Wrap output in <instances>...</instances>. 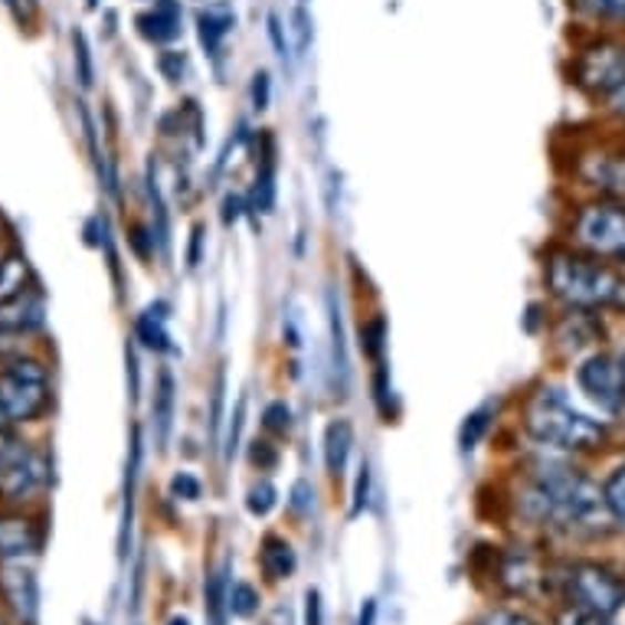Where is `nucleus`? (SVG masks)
I'll use <instances>...</instances> for the list:
<instances>
[{
	"instance_id": "obj_1",
	"label": "nucleus",
	"mask_w": 625,
	"mask_h": 625,
	"mask_svg": "<svg viewBox=\"0 0 625 625\" xmlns=\"http://www.w3.org/2000/svg\"><path fill=\"white\" fill-rule=\"evenodd\" d=\"M521 504L544 527L566 534H600L613 521L603 488L563 462H537Z\"/></svg>"
},
{
	"instance_id": "obj_2",
	"label": "nucleus",
	"mask_w": 625,
	"mask_h": 625,
	"mask_svg": "<svg viewBox=\"0 0 625 625\" xmlns=\"http://www.w3.org/2000/svg\"><path fill=\"white\" fill-rule=\"evenodd\" d=\"M524 429L534 442L560 452H590L606 439V426L583 413L560 387H541L524 407Z\"/></svg>"
},
{
	"instance_id": "obj_3",
	"label": "nucleus",
	"mask_w": 625,
	"mask_h": 625,
	"mask_svg": "<svg viewBox=\"0 0 625 625\" xmlns=\"http://www.w3.org/2000/svg\"><path fill=\"white\" fill-rule=\"evenodd\" d=\"M547 288L576 311L625 308V273L576 253H554L547 259Z\"/></svg>"
},
{
	"instance_id": "obj_4",
	"label": "nucleus",
	"mask_w": 625,
	"mask_h": 625,
	"mask_svg": "<svg viewBox=\"0 0 625 625\" xmlns=\"http://www.w3.org/2000/svg\"><path fill=\"white\" fill-rule=\"evenodd\" d=\"M50 403V373L33 357H17L0 370V422H33Z\"/></svg>"
},
{
	"instance_id": "obj_5",
	"label": "nucleus",
	"mask_w": 625,
	"mask_h": 625,
	"mask_svg": "<svg viewBox=\"0 0 625 625\" xmlns=\"http://www.w3.org/2000/svg\"><path fill=\"white\" fill-rule=\"evenodd\" d=\"M573 609L613 619L625 609V580L600 563H570L554 576Z\"/></svg>"
},
{
	"instance_id": "obj_6",
	"label": "nucleus",
	"mask_w": 625,
	"mask_h": 625,
	"mask_svg": "<svg viewBox=\"0 0 625 625\" xmlns=\"http://www.w3.org/2000/svg\"><path fill=\"white\" fill-rule=\"evenodd\" d=\"M47 482V462L0 422V494L7 501H27Z\"/></svg>"
},
{
	"instance_id": "obj_7",
	"label": "nucleus",
	"mask_w": 625,
	"mask_h": 625,
	"mask_svg": "<svg viewBox=\"0 0 625 625\" xmlns=\"http://www.w3.org/2000/svg\"><path fill=\"white\" fill-rule=\"evenodd\" d=\"M576 383L596 410H603V413H623L625 410L623 360H616L609 354H590L576 367Z\"/></svg>"
},
{
	"instance_id": "obj_8",
	"label": "nucleus",
	"mask_w": 625,
	"mask_h": 625,
	"mask_svg": "<svg viewBox=\"0 0 625 625\" xmlns=\"http://www.w3.org/2000/svg\"><path fill=\"white\" fill-rule=\"evenodd\" d=\"M576 243L600 256H623L625 259V204H590L576 213L573 223Z\"/></svg>"
},
{
	"instance_id": "obj_9",
	"label": "nucleus",
	"mask_w": 625,
	"mask_h": 625,
	"mask_svg": "<svg viewBox=\"0 0 625 625\" xmlns=\"http://www.w3.org/2000/svg\"><path fill=\"white\" fill-rule=\"evenodd\" d=\"M573 75H576V85H583L586 92L613 95L616 89L625 85V47L623 43H613V40L586 47L576 57Z\"/></svg>"
},
{
	"instance_id": "obj_10",
	"label": "nucleus",
	"mask_w": 625,
	"mask_h": 625,
	"mask_svg": "<svg viewBox=\"0 0 625 625\" xmlns=\"http://www.w3.org/2000/svg\"><path fill=\"white\" fill-rule=\"evenodd\" d=\"M0 596L7 600L10 613L17 616L20 625H37L40 616V583L33 576V570L20 563H0Z\"/></svg>"
},
{
	"instance_id": "obj_11",
	"label": "nucleus",
	"mask_w": 625,
	"mask_h": 625,
	"mask_svg": "<svg viewBox=\"0 0 625 625\" xmlns=\"http://www.w3.org/2000/svg\"><path fill=\"white\" fill-rule=\"evenodd\" d=\"M47 305L43 295L33 288H23L0 301V335H30L43 325Z\"/></svg>"
},
{
	"instance_id": "obj_12",
	"label": "nucleus",
	"mask_w": 625,
	"mask_h": 625,
	"mask_svg": "<svg viewBox=\"0 0 625 625\" xmlns=\"http://www.w3.org/2000/svg\"><path fill=\"white\" fill-rule=\"evenodd\" d=\"M40 547H43V534L30 518L0 514V560L20 563L27 556L40 554Z\"/></svg>"
},
{
	"instance_id": "obj_13",
	"label": "nucleus",
	"mask_w": 625,
	"mask_h": 625,
	"mask_svg": "<svg viewBox=\"0 0 625 625\" xmlns=\"http://www.w3.org/2000/svg\"><path fill=\"white\" fill-rule=\"evenodd\" d=\"M501 580L521 593V596H534L544 583H551L554 576H544V570L537 566V560L531 554H508L504 556V566H501Z\"/></svg>"
},
{
	"instance_id": "obj_14",
	"label": "nucleus",
	"mask_w": 625,
	"mask_h": 625,
	"mask_svg": "<svg viewBox=\"0 0 625 625\" xmlns=\"http://www.w3.org/2000/svg\"><path fill=\"white\" fill-rule=\"evenodd\" d=\"M141 33L154 43H171L181 37V3L177 0H157L147 13L139 17Z\"/></svg>"
},
{
	"instance_id": "obj_15",
	"label": "nucleus",
	"mask_w": 625,
	"mask_h": 625,
	"mask_svg": "<svg viewBox=\"0 0 625 625\" xmlns=\"http://www.w3.org/2000/svg\"><path fill=\"white\" fill-rule=\"evenodd\" d=\"M350 449H354V426L348 419H335L328 422L325 429V465L335 479L345 475L350 459Z\"/></svg>"
},
{
	"instance_id": "obj_16",
	"label": "nucleus",
	"mask_w": 625,
	"mask_h": 625,
	"mask_svg": "<svg viewBox=\"0 0 625 625\" xmlns=\"http://www.w3.org/2000/svg\"><path fill=\"white\" fill-rule=\"evenodd\" d=\"M197 27H201V40H204V47H207L209 53H213V50H219L223 37H226V33L236 27V13H233V7H229V3L213 0V3H207V7L201 10Z\"/></svg>"
},
{
	"instance_id": "obj_17",
	"label": "nucleus",
	"mask_w": 625,
	"mask_h": 625,
	"mask_svg": "<svg viewBox=\"0 0 625 625\" xmlns=\"http://www.w3.org/2000/svg\"><path fill=\"white\" fill-rule=\"evenodd\" d=\"M135 335L147 350H171V331H167V305L154 301L139 315Z\"/></svg>"
},
{
	"instance_id": "obj_18",
	"label": "nucleus",
	"mask_w": 625,
	"mask_h": 625,
	"mask_svg": "<svg viewBox=\"0 0 625 625\" xmlns=\"http://www.w3.org/2000/svg\"><path fill=\"white\" fill-rule=\"evenodd\" d=\"M259 560H263V570H266L269 580H288L295 573V566H298V556L291 551V544L285 537H276V534H269L263 541Z\"/></svg>"
},
{
	"instance_id": "obj_19",
	"label": "nucleus",
	"mask_w": 625,
	"mask_h": 625,
	"mask_svg": "<svg viewBox=\"0 0 625 625\" xmlns=\"http://www.w3.org/2000/svg\"><path fill=\"white\" fill-rule=\"evenodd\" d=\"M328 325H331V360L335 373H341V390H348V348H345V328H341V308L335 291H328Z\"/></svg>"
},
{
	"instance_id": "obj_20",
	"label": "nucleus",
	"mask_w": 625,
	"mask_h": 625,
	"mask_svg": "<svg viewBox=\"0 0 625 625\" xmlns=\"http://www.w3.org/2000/svg\"><path fill=\"white\" fill-rule=\"evenodd\" d=\"M226 593H229V576H226V570L209 573L207 590H204V600H207V625H226V616H229Z\"/></svg>"
},
{
	"instance_id": "obj_21",
	"label": "nucleus",
	"mask_w": 625,
	"mask_h": 625,
	"mask_svg": "<svg viewBox=\"0 0 625 625\" xmlns=\"http://www.w3.org/2000/svg\"><path fill=\"white\" fill-rule=\"evenodd\" d=\"M226 606H229V616H236V619H253V616L259 613V590L249 586V583H229Z\"/></svg>"
},
{
	"instance_id": "obj_22",
	"label": "nucleus",
	"mask_w": 625,
	"mask_h": 625,
	"mask_svg": "<svg viewBox=\"0 0 625 625\" xmlns=\"http://www.w3.org/2000/svg\"><path fill=\"white\" fill-rule=\"evenodd\" d=\"M154 419H157L161 442H167L171 419H174V377H171L167 370L161 373V383H157V397H154Z\"/></svg>"
},
{
	"instance_id": "obj_23",
	"label": "nucleus",
	"mask_w": 625,
	"mask_h": 625,
	"mask_svg": "<svg viewBox=\"0 0 625 625\" xmlns=\"http://www.w3.org/2000/svg\"><path fill=\"white\" fill-rule=\"evenodd\" d=\"M27 288V259L10 253L0 259V301Z\"/></svg>"
},
{
	"instance_id": "obj_24",
	"label": "nucleus",
	"mask_w": 625,
	"mask_h": 625,
	"mask_svg": "<svg viewBox=\"0 0 625 625\" xmlns=\"http://www.w3.org/2000/svg\"><path fill=\"white\" fill-rule=\"evenodd\" d=\"M276 204V161L273 154L263 161L259 174H256V187H253V209L259 213H269Z\"/></svg>"
},
{
	"instance_id": "obj_25",
	"label": "nucleus",
	"mask_w": 625,
	"mask_h": 625,
	"mask_svg": "<svg viewBox=\"0 0 625 625\" xmlns=\"http://www.w3.org/2000/svg\"><path fill=\"white\" fill-rule=\"evenodd\" d=\"M278 504V491L273 482H256V485L246 491V511L253 514V518H266V514H273Z\"/></svg>"
},
{
	"instance_id": "obj_26",
	"label": "nucleus",
	"mask_w": 625,
	"mask_h": 625,
	"mask_svg": "<svg viewBox=\"0 0 625 625\" xmlns=\"http://www.w3.org/2000/svg\"><path fill=\"white\" fill-rule=\"evenodd\" d=\"M603 494H606V504H609L613 521H619L625 527V465H619V469L606 479Z\"/></svg>"
},
{
	"instance_id": "obj_27",
	"label": "nucleus",
	"mask_w": 625,
	"mask_h": 625,
	"mask_svg": "<svg viewBox=\"0 0 625 625\" xmlns=\"http://www.w3.org/2000/svg\"><path fill=\"white\" fill-rule=\"evenodd\" d=\"M383 341H387V321L377 315V318H370L363 328H360V348H363V354L367 357H380L383 354Z\"/></svg>"
},
{
	"instance_id": "obj_28",
	"label": "nucleus",
	"mask_w": 625,
	"mask_h": 625,
	"mask_svg": "<svg viewBox=\"0 0 625 625\" xmlns=\"http://www.w3.org/2000/svg\"><path fill=\"white\" fill-rule=\"evenodd\" d=\"M485 429H488V410H475L472 417H465V422H462V432H459L462 449H465V452H472V449L479 445V439L485 436Z\"/></svg>"
},
{
	"instance_id": "obj_29",
	"label": "nucleus",
	"mask_w": 625,
	"mask_h": 625,
	"mask_svg": "<svg viewBox=\"0 0 625 625\" xmlns=\"http://www.w3.org/2000/svg\"><path fill=\"white\" fill-rule=\"evenodd\" d=\"M291 23H295V47H298V53H305L311 47V17H308V3L305 0L295 3Z\"/></svg>"
},
{
	"instance_id": "obj_30",
	"label": "nucleus",
	"mask_w": 625,
	"mask_h": 625,
	"mask_svg": "<svg viewBox=\"0 0 625 625\" xmlns=\"http://www.w3.org/2000/svg\"><path fill=\"white\" fill-rule=\"evenodd\" d=\"M171 494H174L177 501H197V498L204 494V485H201V479H194L191 472H181V475L171 479Z\"/></svg>"
},
{
	"instance_id": "obj_31",
	"label": "nucleus",
	"mask_w": 625,
	"mask_h": 625,
	"mask_svg": "<svg viewBox=\"0 0 625 625\" xmlns=\"http://www.w3.org/2000/svg\"><path fill=\"white\" fill-rule=\"evenodd\" d=\"M263 422H266V429H273V432H288V426H291V410H288L281 400H276V403L266 407Z\"/></svg>"
},
{
	"instance_id": "obj_32",
	"label": "nucleus",
	"mask_w": 625,
	"mask_h": 625,
	"mask_svg": "<svg viewBox=\"0 0 625 625\" xmlns=\"http://www.w3.org/2000/svg\"><path fill=\"white\" fill-rule=\"evenodd\" d=\"M554 625H613V619H603V616H593V613H583V609H563L556 616Z\"/></svg>"
},
{
	"instance_id": "obj_33",
	"label": "nucleus",
	"mask_w": 625,
	"mask_h": 625,
	"mask_svg": "<svg viewBox=\"0 0 625 625\" xmlns=\"http://www.w3.org/2000/svg\"><path fill=\"white\" fill-rule=\"evenodd\" d=\"M367 494H370V465L363 462L360 475H357V485H354V514H360L367 508Z\"/></svg>"
},
{
	"instance_id": "obj_34",
	"label": "nucleus",
	"mask_w": 625,
	"mask_h": 625,
	"mask_svg": "<svg viewBox=\"0 0 625 625\" xmlns=\"http://www.w3.org/2000/svg\"><path fill=\"white\" fill-rule=\"evenodd\" d=\"M479 625H537V623L527 619V616H521V613H511V609H494V613H488Z\"/></svg>"
},
{
	"instance_id": "obj_35",
	"label": "nucleus",
	"mask_w": 625,
	"mask_h": 625,
	"mask_svg": "<svg viewBox=\"0 0 625 625\" xmlns=\"http://www.w3.org/2000/svg\"><path fill=\"white\" fill-rule=\"evenodd\" d=\"M305 625H325L321 593H318V590H308V593H305Z\"/></svg>"
},
{
	"instance_id": "obj_36",
	"label": "nucleus",
	"mask_w": 625,
	"mask_h": 625,
	"mask_svg": "<svg viewBox=\"0 0 625 625\" xmlns=\"http://www.w3.org/2000/svg\"><path fill=\"white\" fill-rule=\"evenodd\" d=\"M249 459H253V465H259V469H273L278 462V452L269 445V442H253Z\"/></svg>"
},
{
	"instance_id": "obj_37",
	"label": "nucleus",
	"mask_w": 625,
	"mask_h": 625,
	"mask_svg": "<svg viewBox=\"0 0 625 625\" xmlns=\"http://www.w3.org/2000/svg\"><path fill=\"white\" fill-rule=\"evenodd\" d=\"M311 498H315V491H311L308 482H298V485L291 488V508H295L298 514H308V511H311V504H315Z\"/></svg>"
},
{
	"instance_id": "obj_38",
	"label": "nucleus",
	"mask_w": 625,
	"mask_h": 625,
	"mask_svg": "<svg viewBox=\"0 0 625 625\" xmlns=\"http://www.w3.org/2000/svg\"><path fill=\"white\" fill-rule=\"evenodd\" d=\"M243 417H246V400H239L233 422H229V436H226V455L236 452V442H239V432H243Z\"/></svg>"
},
{
	"instance_id": "obj_39",
	"label": "nucleus",
	"mask_w": 625,
	"mask_h": 625,
	"mask_svg": "<svg viewBox=\"0 0 625 625\" xmlns=\"http://www.w3.org/2000/svg\"><path fill=\"white\" fill-rule=\"evenodd\" d=\"M253 102H256V109H269V72H256Z\"/></svg>"
},
{
	"instance_id": "obj_40",
	"label": "nucleus",
	"mask_w": 625,
	"mask_h": 625,
	"mask_svg": "<svg viewBox=\"0 0 625 625\" xmlns=\"http://www.w3.org/2000/svg\"><path fill=\"white\" fill-rule=\"evenodd\" d=\"M75 47H79V63H82V85H89L92 82V70H89V47H85V37L82 33H75Z\"/></svg>"
},
{
	"instance_id": "obj_41",
	"label": "nucleus",
	"mask_w": 625,
	"mask_h": 625,
	"mask_svg": "<svg viewBox=\"0 0 625 625\" xmlns=\"http://www.w3.org/2000/svg\"><path fill=\"white\" fill-rule=\"evenodd\" d=\"M239 207H243V201L229 194V197L223 201V219H226V223H236V219H239V213H243Z\"/></svg>"
},
{
	"instance_id": "obj_42",
	"label": "nucleus",
	"mask_w": 625,
	"mask_h": 625,
	"mask_svg": "<svg viewBox=\"0 0 625 625\" xmlns=\"http://www.w3.org/2000/svg\"><path fill=\"white\" fill-rule=\"evenodd\" d=\"M377 623V600H363L360 613H357V625H373Z\"/></svg>"
},
{
	"instance_id": "obj_43",
	"label": "nucleus",
	"mask_w": 625,
	"mask_h": 625,
	"mask_svg": "<svg viewBox=\"0 0 625 625\" xmlns=\"http://www.w3.org/2000/svg\"><path fill=\"white\" fill-rule=\"evenodd\" d=\"M263 625H291V609H288V606H276V609L266 616V623Z\"/></svg>"
},
{
	"instance_id": "obj_44",
	"label": "nucleus",
	"mask_w": 625,
	"mask_h": 625,
	"mask_svg": "<svg viewBox=\"0 0 625 625\" xmlns=\"http://www.w3.org/2000/svg\"><path fill=\"white\" fill-rule=\"evenodd\" d=\"M269 33H273V43H276L278 57L285 60V40H281V27H278V17H276V13L269 17Z\"/></svg>"
},
{
	"instance_id": "obj_45",
	"label": "nucleus",
	"mask_w": 625,
	"mask_h": 625,
	"mask_svg": "<svg viewBox=\"0 0 625 625\" xmlns=\"http://www.w3.org/2000/svg\"><path fill=\"white\" fill-rule=\"evenodd\" d=\"M596 3H600V10L609 13V17H625V0H596Z\"/></svg>"
},
{
	"instance_id": "obj_46",
	"label": "nucleus",
	"mask_w": 625,
	"mask_h": 625,
	"mask_svg": "<svg viewBox=\"0 0 625 625\" xmlns=\"http://www.w3.org/2000/svg\"><path fill=\"white\" fill-rule=\"evenodd\" d=\"M609 109H613L616 115H625V85L623 89H616V92L609 95Z\"/></svg>"
},
{
	"instance_id": "obj_47",
	"label": "nucleus",
	"mask_w": 625,
	"mask_h": 625,
	"mask_svg": "<svg viewBox=\"0 0 625 625\" xmlns=\"http://www.w3.org/2000/svg\"><path fill=\"white\" fill-rule=\"evenodd\" d=\"M167 625H191V623H187L184 616H174V619H171V623H167Z\"/></svg>"
},
{
	"instance_id": "obj_48",
	"label": "nucleus",
	"mask_w": 625,
	"mask_h": 625,
	"mask_svg": "<svg viewBox=\"0 0 625 625\" xmlns=\"http://www.w3.org/2000/svg\"><path fill=\"white\" fill-rule=\"evenodd\" d=\"M623 367H625V360H623Z\"/></svg>"
}]
</instances>
